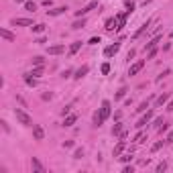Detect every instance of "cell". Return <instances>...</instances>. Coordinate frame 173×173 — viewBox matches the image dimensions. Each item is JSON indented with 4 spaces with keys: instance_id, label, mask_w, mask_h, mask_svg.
I'll return each instance as SVG.
<instances>
[{
    "instance_id": "6da1fadb",
    "label": "cell",
    "mask_w": 173,
    "mask_h": 173,
    "mask_svg": "<svg viewBox=\"0 0 173 173\" xmlns=\"http://www.w3.org/2000/svg\"><path fill=\"white\" fill-rule=\"evenodd\" d=\"M14 116H16V120H19L20 124H25V126H33V118H31L22 108H14Z\"/></svg>"
},
{
    "instance_id": "7a4b0ae2",
    "label": "cell",
    "mask_w": 173,
    "mask_h": 173,
    "mask_svg": "<svg viewBox=\"0 0 173 173\" xmlns=\"http://www.w3.org/2000/svg\"><path fill=\"white\" fill-rule=\"evenodd\" d=\"M110 114H112V104H110V100H104V102H102V106H100V116H102V120L106 122V120L110 118Z\"/></svg>"
},
{
    "instance_id": "3957f363",
    "label": "cell",
    "mask_w": 173,
    "mask_h": 173,
    "mask_svg": "<svg viewBox=\"0 0 173 173\" xmlns=\"http://www.w3.org/2000/svg\"><path fill=\"white\" fill-rule=\"evenodd\" d=\"M33 137H35V140H43L45 139V130L39 124H33Z\"/></svg>"
},
{
    "instance_id": "277c9868",
    "label": "cell",
    "mask_w": 173,
    "mask_h": 173,
    "mask_svg": "<svg viewBox=\"0 0 173 173\" xmlns=\"http://www.w3.org/2000/svg\"><path fill=\"white\" fill-rule=\"evenodd\" d=\"M10 22H12L14 27H31V25H33L31 19H12Z\"/></svg>"
},
{
    "instance_id": "5b68a950",
    "label": "cell",
    "mask_w": 173,
    "mask_h": 173,
    "mask_svg": "<svg viewBox=\"0 0 173 173\" xmlns=\"http://www.w3.org/2000/svg\"><path fill=\"white\" fill-rule=\"evenodd\" d=\"M143 67H145V61H137V63H133V65H130V69H128V75H137Z\"/></svg>"
},
{
    "instance_id": "8992f818",
    "label": "cell",
    "mask_w": 173,
    "mask_h": 173,
    "mask_svg": "<svg viewBox=\"0 0 173 173\" xmlns=\"http://www.w3.org/2000/svg\"><path fill=\"white\" fill-rule=\"evenodd\" d=\"M94 8H98V2H90L88 6H84L81 10H78V12H75V16H84V14H88L90 10H94Z\"/></svg>"
},
{
    "instance_id": "52a82bcc",
    "label": "cell",
    "mask_w": 173,
    "mask_h": 173,
    "mask_svg": "<svg viewBox=\"0 0 173 173\" xmlns=\"http://www.w3.org/2000/svg\"><path fill=\"white\" fill-rule=\"evenodd\" d=\"M151 118H153V112H151V110H147V114L139 120V122H137V124H134V126H137V128H143V126H145V124H147V122H149Z\"/></svg>"
},
{
    "instance_id": "ba28073f",
    "label": "cell",
    "mask_w": 173,
    "mask_h": 173,
    "mask_svg": "<svg viewBox=\"0 0 173 173\" xmlns=\"http://www.w3.org/2000/svg\"><path fill=\"white\" fill-rule=\"evenodd\" d=\"M128 10H124V12H120L118 16H116V20H118V29H116V31H122V27H124V22H126V16H128Z\"/></svg>"
},
{
    "instance_id": "9c48e42d",
    "label": "cell",
    "mask_w": 173,
    "mask_h": 173,
    "mask_svg": "<svg viewBox=\"0 0 173 173\" xmlns=\"http://www.w3.org/2000/svg\"><path fill=\"white\" fill-rule=\"evenodd\" d=\"M104 29H106V31H116V29H118V20L116 19H106Z\"/></svg>"
},
{
    "instance_id": "30bf717a",
    "label": "cell",
    "mask_w": 173,
    "mask_h": 173,
    "mask_svg": "<svg viewBox=\"0 0 173 173\" xmlns=\"http://www.w3.org/2000/svg\"><path fill=\"white\" fill-rule=\"evenodd\" d=\"M0 37H2V39H6V41H16V35L10 33L8 29H0Z\"/></svg>"
},
{
    "instance_id": "8fae6325",
    "label": "cell",
    "mask_w": 173,
    "mask_h": 173,
    "mask_svg": "<svg viewBox=\"0 0 173 173\" xmlns=\"http://www.w3.org/2000/svg\"><path fill=\"white\" fill-rule=\"evenodd\" d=\"M75 122H78V114H67L63 120V126H73Z\"/></svg>"
},
{
    "instance_id": "7c38bea8",
    "label": "cell",
    "mask_w": 173,
    "mask_h": 173,
    "mask_svg": "<svg viewBox=\"0 0 173 173\" xmlns=\"http://www.w3.org/2000/svg\"><path fill=\"white\" fill-rule=\"evenodd\" d=\"M149 27H151V20H147V22H143V25H140V29H139V31H137V33L133 35V39H139V37H140L143 33H145V31H149Z\"/></svg>"
},
{
    "instance_id": "4fadbf2b",
    "label": "cell",
    "mask_w": 173,
    "mask_h": 173,
    "mask_svg": "<svg viewBox=\"0 0 173 173\" xmlns=\"http://www.w3.org/2000/svg\"><path fill=\"white\" fill-rule=\"evenodd\" d=\"M63 51H65V47L63 45H53V47L47 49V53L49 55H59V53H63Z\"/></svg>"
},
{
    "instance_id": "5bb4252c",
    "label": "cell",
    "mask_w": 173,
    "mask_h": 173,
    "mask_svg": "<svg viewBox=\"0 0 173 173\" xmlns=\"http://www.w3.org/2000/svg\"><path fill=\"white\" fill-rule=\"evenodd\" d=\"M31 163H33V169H35L37 173H45V167L41 165V161L37 159V157H33V159H31Z\"/></svg>"
},
{
    "instance_id": "9a60e30c",
    "label": "cell",
    "mask_w": 173,
    "mask_h": 173,
    "mask_svg": "<svg viewBox=\"0 0 173 173\" xmlns=\"http://www.w3.org/2000/svg\"><path fill=\"white\" fill-rule=\"evenodd\" d=\"M124 147H126V143H124V139H120V140H118V145L114 147V157H120V153L124 151Z\"/></svg>"
},
{
    "instance_id": "2e32d148",
    "label": "cell",
    "mask_w": 173,
    "mask_h": 173,
    "mask_svg": "<svg viewBox=\"0 0 173 173\" xmlns=\"http://www.w3.org/2000/svg\"><path fill=\"white\" fill-rule=\"evenodd\" d=\"M118 53V45H108L106 49H104V55L106 57H112V55H116Z\"/></svg>"
},
{
    "instance_id": "e0dca14e",
    "label": "cell",
    "mask_w": 173,
    "mask_h": 173,
    "mask_svg": "<svg viewBox=\"0 0 173 173\" xmlns=\"http://www.w3.org/2000/svg\"><path fill=\"white\" fill-rule=\"evenodd\" d=\"M88 71H90V67H88V65H81L80 69L75 71V75H73V78H75V80H81V78H84V75H86Z\"/></svg>"
},
{
    "instance_id": "ac0fdd59",
    "label": "cell",
    "mask_w": 173,
    "mask_h": 173,
    "mask_svg": "<svg viewBox=\"0 0 173 173\" xmlns=\"http://www.w3.org/2000/svg\"><path fill=\"white\" fill-rule=\"evenodd\" d=\"M80 49H81V41H75V43H71V45H69V55H75Z\"/></svg>"
},
{
    "instance_id": "d6986e66",
    "label": "cell",
    "mask_w": 173,
    "mask_h": 173,
    "mask_svg": "<svg viewBox=\"0 0 173 173\" xmlns=\"http://www.w3.org/2000/svg\"><path fill=\"white\" fill-rule=\"evenodd\" d=\"M159 41H161V37L157 35L155 39H151V41H149V43L145 45V51H149V49H153V47H157V43H159Z\"/></svg>"
},
{
    "instance_id": "ffe728a7",
    "label": "cell",
    "mask_w": 173,
    "mask_h": 173,
    "mask_svg": "<svg viewBox=\"0 0 173 173\" xmlns=\"http://www.w3.org/2000/svg\"><path fill=\"white\" fill-rule=\"evenodd\" d=\"M65 10H67V6H59V8H53V10H47V14L49 16H57V14L65 12Z\"/></svg>"
},
{
    "instance_id": "44dd1931",
    "label": "cell",
    "mask_w": 173,
    "mask_h": 173,
    "mask_svg": "<svg viewBox=\"0 0 173 173\" xmlns=\"http://www.w3.org/2000/svg\"><path fill=\"white\" fill-rule=\"evenodd\" d=\"M165 102H169V94H167V92H163V94L159 96V98H157V106H163Z\"/></svg>"
},
{
    "instance_id": "7402d4cb",
    "label": "cell",
    "mask_w": 173,
    "mask_h": 173,
    "mask_svg": "<svg viewBox=\"0 0 173 173\" xmlns=\"http://www.w3.org/2000/svg\"><path fill=\"white\" fill-rule=\"evenodd\" d=\"M102 124H104V120H102L100 112H96L94 114V126H102Z\"/></svg>"
},
{
    "instance_id": "603a6c76",
    "label": "cell",
    "mask_w": 173,
    "mask_h": 173,
    "mask_svg": "<svg viewBox=\"0 0 173 173\" xmlns=\"http://www.w3.org/2000/svg\"><path fill=\"white\" fill-rule=\"evenodd\" d=\"M25 81L29 86H37V78H31V73H25Z\"/></svg>"
},
{
    "instance_id": "cb8c5ba5",
    "label": "cell",
    "mask_w": 173,
    "mask_h": 173,
    "mask_svg": "<svg viewBox=\"0 0 173 173\" xmlns=\"http://www.w3.org/2000/svg\"><path fill=\"white\" fill-rule=\"evenodd\" d=\"M41 73H43V65H37L33 71H31V75H33V78H41Z\"/></svg>"
},
{
    "instance_id": "d4e9b609",
    "label": "cell",
    "mask_w": 173,
    "mask_h": 173,
    "mask_svg": "<svg viewBox=\"0 0 173 173\" xmlns=\"http://www.w3.org/2000/svg\"><path fill=\"white\" fill-rule=\"evenodd\" d=\"M120 133H122V124H120V122H116V124H114V128H112V134L120 137Z\"/></svg>"
},
{
    "instance_id": "484cf974",
    "label": "cell",
    "mask_w": 173,
    "mask_h": 173,
    "mask_svg": "<svg viewBox=\"0 0 173 173\" xmlns=\"http://www.w3.org/2000/svg\"><path fill=\"white\" fill-rule=\"evenodd\" d=\"M84 27H86V20H84V19H81V20H75V22L71 25V29H84Z\"/></svg>"
},
{
    "instance_id": "4316f807",
    "label": "cell",
    "mask_w": 173,
    "mask_h": 173,
    "mask_svg": "<svg viewBox=\"0 0 173 173\" xmlns=\"http://www.w3.org/2000/svg\"><path fill=\"white\" fill-rule=\"evenodd\" d=\"M33 31H35V33H43V31H45V25H43V22H39V25H33Z\"/></svg>"
},
{
    "instance_id": "83f0119b",
    "label": "cell",
    "mask_w": 173,
    "mask_h": 173,
    "mask_svg": "<svg viewBox=\"0 0 173 173\" xmlns=\"http://www.w3.org/2000/svg\"><path fill=\"white\" fill-rule=\"evenodd\" d=\"M25 8L31 10V12H35V10H37V4H35V2H25Z\"/></svg>"
},
{
    "instance_id": "f1b7e54d",
    "label": "cell",
    "mask_w": 173,
    "mask_h": 173,
    "mask_svg": "<svg viewBox=\"0 0 173 173\" xmlns=\"http://www.w3.org/2000/svg\"><path fill=\"white\" fill-rule=\"evenodd\" d=\"M124 6H126L128 12H133V10H134V2H133V0H126V2H124Z\"/></svg>"
},
{
    "instance_id": "f546056e",
    "label": "cell",
    "mask_w": 173,
    "mask_h": 173,
    "mask_svg": "<svg viewBox=\"0 0 173 173\" xmlns=\"http://www.w3.org/2000/svg\"><path fill=\"white\" fill-rule=\"evenodd\" d=\"M100 71L106 75V73H110V63H102V67H100Z\"/></svg>"
},
{
    "instance_id": "4dcf8cb0",
    "label": "cell",
    "mask_w": 173,
    "mask_h": 173,
    "mask_svg": "<svg viewBox=\"0 0 173 173\" xmlns=\"http://www.w3.org/2000/svg\"><path fill=\"white\" fill-rule=\"evenodd\" d=\"M165 169H167V163H165V161H161L159 165H157V173H163Z\"/></svg>"
},
{
    "instance_id": "1f68e13d",
    "label": "cell",
    "mask_w": 173,
    "mask_h": 173,
    "mask_svg": "<svg viewBox=\"0 0 173 173\" xmlns=\"http://www.w3.org/2000/svg\"><path fill=\"white\" fill-rule=\"evenodd\" d=\"M155 55H157V47H153V49H149V53H147V59H153Z\"/></svg>"
},
{
    "instance_id": "d6a6232c",
    "label": "cell",
    "mask_w": 173,
    "mask_h": 173,
    "mask_svg": "<svg viewBox=\"0 0 173 173\" xmlns=\"http://www.w3.org/2000/svg\"><path fill=\"white\" fill-rule=\"evenodd\" d=\"M124 94H126V88H120L118 92H116V100H120V98H124Z\"/></svg>"
},
{
    "instance_id": "836d02e7",
    "label": "cell",
    "mask_w": 173,
    "mask_h": 173,
    "mask_svg": "<svg viewBox=\"0 0 173 173\" xmlns=\"http://www.w3.org/2000/svg\"><path fill=\"white\" fill-rule=\"evenodd\" d=\"M163 143H165V140H159V143H155V145L151 147V151H153V153H155V151H159L161 147H163Z\"/></svg>"
},
{
    "instance_id": "e575fe53",
    "label": "cell",
    "mask_w": 173,
    "mask_h": 173,
    "mask_svg": "<svg viewBox=\"0 0 173 173\" xmlns=\"http://www.w3.org/2000/svg\"><path fill=\"white\" fill-rule=\"evenodd\" d=\"M98 43H102V41H100V37H92V39L88 41V45H98Z\"/></svg>"
},
{
    "instance_id": "d590c367",
    "label": "cell",
    "mask_w": 173,
    "mask_h": 173,
    "mask_svg": "<svg viewBox=\"0 0 173 173\" xmlns=\"http://www.w3.org/2000/svg\"><path fill=\"white\" fill-rule=\"evenodd\" d=\"M81 155H84V149H75V153H73V159H81Z\"/></svg>"
},
{
    "instance_id": "8d00e7d4",
    "label": "cell",
    "mask_w": 173,
    "mask_h": 173,
    "mask_svg": "<svg viewBox=\"0 0 173 173\" xmlns=\"http://www.w3.org/2000/svg\"><path fill=\"white\" fill-rule=\"evenodd\" d=\"M147 108H149V100H147V102H143V104H140V106L137 108V110H139V112H145Z\"/></svg>"
},
{
    "instance_id": "74e56055",
    "label": "cell",
    "mask_w": 173,
    "mask_h": 173,
    "mask_svg": "<svg viewBox=\"0 0 173 173\" xmlns=\"http://www.w3.org/2000/svg\"><path fill=\"white\" fill-rule=\"evenodd\" d=\"M43 57H33V65H43Z\"/></svg>"
},
{
    "instance_id": "f35d334b",
    "label": "cell",
    "mask_w": 173,
    "mask_h": 173,
    "mask_svg": "<svg viewBox=\"0 0 173 173\" xmlns=\"http://www.w3.org/2000/svg\"><path fill=\"white\" fill-rule=\"evenodd\" d=\"M169 71H171V69H163V73H161L159 78H157V81H159V80H163V78H165V75H169Z\"/></svg>"
},
{
    "instance_id": "ab89813d",
    "label": "cell",
    "mask_w": 173,
    "mask_h": 173,
    "mask_svg": "<svg viewBox=\"0 0 173 173\" xmlns=\"http://www.w3.org/2000/svg\"><path fill=\"white\" fill-rule=\"evenodd\" d=\"M161 126H163V120H161V118H157V120H155V128H157V130H159Z\"/></svg>"
},
{
    "instance_id": "60d3db41",
    "label": "cell",
    "mask_w": 173,
    "mask_h": 173,
    "mask_svg": "<svg viewBox=\"0 0 173 173\" xmlns=\"http://www.w3.org/2000/svg\"><path fill=\"white\" fill-rule=\"evenodd\" d=\"M122 171H124V173H133V171H134V167H133V165H126L124 169H122Z\"/></svg>"
},
{
    "instance_id": "b9f144b4",
    "label": "cell",
    "mask_w": 173,
    "mask_h": 173,
    "mask_svg": "<svg viewBox=\"0 0 173 173\" xmlns=\"http://www.w3.org/2000/svg\"><path fill=\"white\" fill-rule=\"evenodd\" d=\"M71 69H65V71H63V73H61V78H69V75H71Z\"/></svg>"
},
{
    "instance_id": "7bdbcfd3",
    "label": "cell",
    "mask_w": 173,
    "mask_h": 173,
    "mask_svg": "<svg viewBox=\"0 0 173 173\" xmlns=\"http://www.w3.org/2000/svg\"><path fill=\"white\" fill-rule=\"evenodd\" d=\"M134 55H137V51H134V49H130V51H128V55H126V59H133Z\"/></svg>"
},
{
    "instance_id": "ee69618b",
    "label": "cell",
    "mask_w": 173,
    "mask_h": 173,
    "mask_svg": "<svg viewBox=\"0 0 173 173\" xmlns=\"http://www.w3.org/2000/svg\"><path fill=\"white\" fill-rule=\"evenodd\" d=\"M165 143H173V130L169 134H167V139H165Z\"/></svg>"
},
{
    "instance_id": "f6af8a7d",
    "label": "cell",
    "mask_w": 173,
    "mask_h": 173,
    "mask_svg": "<svg viewBox=\"0 0 173 173\" xmlns=\"http://www.w3.org/2000/svg\"><path fill=\"white\" fill-rule=\"evenodd\" d=\"M118 159L120 161H130V159H133V155H124V157H118Z\"/></svg>"
},
{
    "instance_id": "bcb514c9",
    "label": "cell",
    "mask_w": 173,
    "mask_h": 173,
    "mask_svg": "<svg viewBox=\"0 0 173 173\" xmlns=\"http://www.w3.org/2000/svg\"><path fill=\"white\" fill-rule=\"evenodd\" d=\"M63 147H65V149H69V147H73V140H65V143H63Z\"/></svg>"
},
{
    "instance_id": "7dc6e473",
    "label": "cell",
    "mask_w": 173,
    "mask_h": 173,
    "mask_svg": "<svg viewBox=\"0 0 173 173\" xmlns=\"http://www.w3.org/2000/svg\"><path fill=\"white\" fill-rule=\"evenodd\" d=\"M165 108H167V110H173V100H171V102H167V106H165Z\"/></svg>"
},
{
    "instance_id": "c3c4849f",
    "label": "cell",
    "mask_w": 173,
    "mask_h": 173,
    "mask_svg": "<svg viewBox=\"0 0 173 173\" xmlns=\"http://www.w3.org/2000/svg\"><path fill=\"white\" fill-rule=\"evenodd\" d=\"M16 2H25V0H16Z\"/></svg>"
},
{
    "instance_id": "681fc988",
    "label": "cell",
    "mask_w": 173,
    "mask_h": 173,
    "mask_svg": "<svg viewBox=\"0 0 173 173\" xmlns=\"http://www.w3.org/2000/svg\"><path fill=\"white\" fill-rule=\"evenodd\" d=\"M171 37H173V31H171Z\"/></svg>"
}]
</instances>
